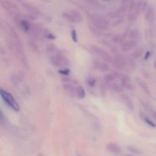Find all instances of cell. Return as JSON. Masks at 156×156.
Segmentation results:
<instances>
[{
    "label": "cell",
    "mask_w": 156,
    "mask_h": 156,
    "mask_svg": "<svg viewBox=\"0 0 156 156\" xmlns=\"http://www.w3.org/2000/svg\"><path fill=\"white\" fill-rule=\"evenodd\" d=\"M90 24H93L100 29L101 31H105L109 28V26L111 25L109 20L107 19V18L102 16L101 15H99L98 13H93L89 15Z\"/></svg>",
    "instance_id": "1"
},
{
    "label": "cell",
    "mask_w": 156,
    "mask_h": 156,
    "mask_svg": "<svg viewBox=\"0 0 156 156\" xmlns=\"http://www.w3.org/2000/svg\"><path fill=\"white\" fill-rule=\"evenodd\" d=\"M0 96H1L2 99L3 101L8 105L10 108H12L13 111H18L20 110V107L18 105V102L15 99L12 94L7 91L6 90L3 89V88H0Z\"/></svg>",
    "instance_id": "2"
},
{
    "label": "cell",
    "mask_w": 156,
    "mask_h": 156,
    "mask_svg": "<svg viewBox=\"0 0 156 156\" xmlns=\"http://www.w3.org/2000/svg\"><path fill=\"white\" fill-rule=\"evenodd\" d=\"M89 49L91 53L97 56L98 58H99L101 61H103L105 62H112V56L105 50L95 45H91L89 47Z\"/></svg>",
    "instance_id": "3"
},
{
    "label": "cell",
    "mask_w": 156,
    "mask_h": 156,
    "mask_svg": "<svg viewBox=\"0 0 156 156\" xmlns=\"http://www.w3.org/2000/svg\"><path fill=\"white\" fill-rule=\"evenodd\" d=\"M49 59H50L52 65L58 67V68L66 69V67L68 66L69 63V59L65 56H63V54L61 53L60 50L56 54L49 56Z\"/></svg>",
    "instance_id": "4"
},
{
    "label": "cell",
    "mask_w": 156,
    "mask_h": 156,
    "mask_svg": "<svg viewBox=\"0 0 156 156\" xmlns=\"http://www.w3.org/2000/svg\"><path fill=\"white\" fill-rule=\"evenodd\" d=\"M62 16L64 19L71 23H80L82 21V16L80 12L75 9L65 11L62 12Z\"/></svg>",
    "instance_id": "5"
},
{
    "label": "cell",
    "mask_w": 156,
    "mask_h": 156,
    "mask_svg": "<svg viewBox=\"0 0 156 156\" xmlns=\"http://www.w3.org/2000/svg\"><path fill=\"white\" fill-rule=\"evenodd\" d=\"M2 7L14 18H18L20 15V11L18 5L13 2L10 1H0Z\"/></svg>",
    "instance_id": "6"
},
{
    "label": "cell",
    "mask_w": 156,
    "mask_h": 156,
    "mask_svg": "<svg viewBox=\"0 0 156 156\" xmlns=\"http://www.w3.org/2000/svg\"><path fill=\"white\" fill-rule=\"evenodd\" d=\"M21 4L22 7L25 9V11H27L30 17H31L32 19H34V18H36L39 15L40 12L38 11V9L30 2H21Z\"/></svg>",
    "instance_id": "7"
},
{
    "label": "cell",
    "mask_w": 156,
    "mask_h": 156,
    "mask_svg": "<svg viewBox=\"0 0 156 156\" xmlns=\"http://www.w3.org/2000/svg\"><path fill=\"white\" fill-rule=\"evenodd\" d=\"M113 66L116 69L120 70L125 69L127 66V61L125 59L124 56L120 55H116L114 59H112Z\"/></svg>",
    "instance_id": "8"
},
{
    "label": "cell",
    "mask_w": 156,
    "mask_h": 156,
    "mask_svg": "<svg viewBox=\"0 0 156 156\" xmlns=\"http://www.w3.org/2000/svg\"><path fill=\"white\" fill-rule=\"evenodd\" d=\"M121 46H122V49H121L122 51L124 52V53H127V52L130 51L131 50L135 48V47L136 46V41L126 39L123 41V43H122Z\"/></svg>",
    "instance_id": "9"
},
{
    "label": "cell",
    "mask_w": 156,
    "mask_h": 156,
    "mask_svg": "<svg viewBox=\"0 0 156 156\" xmlns=\"http://www.w3.org/2000/svg\"><path fill=\"white\" fill-rule=\"evenodd\" d=\"M62 88H63L64 91H65L69 97H76V87H75L73 84L70 83V82H66V83H64L63 85H62Z\"/></svg>",
    "instance_id": "10"
},
{
    "label": "cell",
    "mask_w": 156,
    "mask_h": 156,
    "mask_svg": "<svg viewBox=\"0 0 156 156\" xmlns=\"http://www.w3.org/2000/svg\"><path fill=\"white\" fill-rule=\"evenodd\" d=\"M93 66L94 69L101 73H108L109 71V66L107 62H103L101 60H94L93 62Z\"/></svg>",
    "instance_id": "11"
},
{
    "label": "cell",
    "mask_w": 156,
    "mask_h": 156,
    "mask_svg": "<svg viewBox=\"0 0 156 156\" xmlns=\"http://www.w3.org/2000/svg\"><path fill=\"white\" fill-rule=\"evenodd\" d=\"M145 18L149 23H152L155 19V10L152 6H149L146 10Z\"/></svg>",
    "instance_id": "12"
},
{
    "label": "cell",
    "mask_w": 156,
    "mask_h": 156,
    "mask_svg": "<svg viewBox=\"0 0 156 156\" xmlns=\"http://www.w3.org/2000/svg\"><path fill=\"white\" fill-rule=\"evenodd\" d=\"M106 149L108 152H110L112 154H114V155H118L121 152V148L117 143H108L106 146Z\"/></svg>",
    "instance_id": "13"
},
{
    "label": "cell",
    "mask_w": 156,
    "mask_h": 156,
    "mask_svg": "<svg viewBox=\"0 0 156 156\" xmlns=\"http://www.w3.org/2000/svg\"><path fill=\"white\" fill-rule=\"evenodd\" d=\"M19 25L20 27H21V28L22 29L24 32H26V33H29V32L30 31V30H31L32 25L27 20H21V21H19Z\"/></svg>",
    "instance_id": "14"
},
{
    "label": "cell",
    "mask_w": 156,
    "mask_h": 156,
    "mask_svg": "<svg viewBox=\"0 0 156 156\" xmlns=\"http://www.w3.org/2000/svg\"><path fill=\"white\" fill-rule=\"evenodd\" d=\"M59 51V50L58 49V47L53 44H48V45L47 46V47H46V53H47V54L49 56L56 54V53H57Z\"/></svg>",
    "instance_id": "15"
},
{
    "label": "cell",
    "mask_w": 156,
    "mask_h": 156,
    "mask_svg": "<svg viewBox=\"0 0 156 156\" xmlns=\"http://www.w3.org/2000/svg\"><path fill=\"white\" fill-rule=\"evenodd\" d=\"M120 98H121L122 102L126 105V108H129L130 111H133V101L131 100L130 98L126 94H123Z\"/></svg>",
    "instance_id": "16"
},
{
    "label": "cell",
    "mask_w": 156,
    "mask_h": 156,
    "mask_svg": "<svg viewBox=\"0 0 156 156\" xmlns=\"http://www.w3.org/2000/svg\"><path fill=\"white\" fill-rule=\"evenodd\" d=\"M111 89H112V91L116 93H122V91H123V88L121 86V85H120L119 82H113V83L111 84Z\"/></svg>",
    "instance_id": "17"
},
{
    "label": "cell",
    "mask_w": 156,
    "mask_h": 156,
    "mask_svg": "<svg viewBox=\"0 0 156 156\" xmlns=\"http://www.w3.org/2000/svg\"><path fill=\"white\" fill-rule=\"evenodd\" d=\"M141 118L143 119V121H144L145 123H146V124L149 125V126H151V127H152V128H155L156 127V123H155V122L152 121V120H151L150 118H149L147 116H146V115H144V114H141Z\"/></svg>",
    "instance_id": "18"
},
{
    "label": "cell",
    "mask_w": 156,
    "mask_h": 156,
    "mask_svg": "<svg viewBox=\"0 0 156 156\" xmlns=\"http://www.w3.org/2000/svg\"><path fill=\"white\" fill-rule=\"evenodd\" d=\"M76 97L79 98V99H82L85 97V91L82 87L78 86L76 88Z\"/></svg>",
    "instance_id": "19"
},
{
    "label": "cell",
    "mask_w": 156,
    "mask_h": 156,
    "mask_svg": "<svg viewBox=\"0 0 156 156\" xmlns=\"http://www.w3.org/2000/svg\"><path fill=\"white\" fill-rule=\"evenodd\" d=\"M86 3L88 4L91 5L92 6H94V8L96 9H105V6L100 2H98V1H94V0H90V1H86L85 2Z\"/></svg>",
    "instance_id": "20"
},
{
    "label": "cell",
    "mask_w": 156,
    "mask_h": 156,
    "mask_svg": "<svg viewBox=\"0 0 156 156\" xmlns=\"http://www.w3.org/2000/svg\"><path fill=\"white\" fill-rule=\"evenodd\" d=\"M143 48H140H140L136 49V50L132 53L131 56H132V57L133 58V59H138V58H140V56L143 55Z\"/></svg>",
    "instance_id": "21"
},
{
    "label": "cell",
    "mask_w": 156,
    "mask_h": 156,
    "mask_svg": "<svg viewBox=\"0 0 156 156\" xmlns=\"http://www.w3.org/2000/svg\"><path fill=\"white\" fill-rule=\"evenodd\" d=\"M104 79H105V82L108 84H110L111 82H114L115 79H114V76L113 75V73H110V74L105 75V77H104Z\"/></svg>",
    "instance_id": "22"
},
{
    "label": "cell",
    "mask_w": 156,
    "mask_h": 156,
    "mask_svg": "<svg viewBox=\"0 0 156 156\" xmlns=\"http://www.w3.org/2000/svg\"><path fill=\"white\" fill-rule=\"evenodd\" d=\"M112 41L114 44H121L123 43V37H122V35H115V36L113 37Z\"/></svg>",
    "instance_id": "23"
},
{
    "label": "cell",
    "mask_w": 156,
    "mask_h": 156,
    "mask_svg": "<svg viewBox=\"0 0 156 156\" xmlns=\"http://www.w3.org/2000/svg\"><path fill=\"white\" fill-rule=\"evenodd\" d=\"M44 35L46 38H47V39H49V40H54L55 38H56L55 35L53 34L52 32H50V30H44Z\"/></svg>",
    "instance_id": "24"
},
{
    "label": "cell",
    "mask_w": 156,
    "mask_h": 156,
    "mask_svg": "<svg viewBox=\"0 0 156 156\" xmlns=\"http://www.w3.org/2000/svg\"><path fill=\"white\" fill-rule=\"evenodd\" d=\"M138 82L140 83L141 88H143V89L144 90V91H146L148 94H150V91H149V88H148V85H146V82H143V81H142V80H138Z\"/></svg>",
    "instance_id": "25"
},
{
    "label": "cell",
    "mask_w": 156,
    "mask_h": 156,
    "mask_svg": "<svg viewBox=\"0 0 156 156\" xmlns=\"http://www.w3.org/2000/svg\"><path fill=\"white\" fill-rule=\"evenodd\" d=\"M96 82H97V80H96L95 78L94 77H90L88 78V79H87L86 80L87 85L90 87H94V85H95Z\"/></svg>",
    "instance_id": "26"
},
{
    "label": "cell",
    "mask_w": 156,
    "mask_h": 156,
    "mask_svg": "<svg viewBox=\"0 0 156 156\" xmlns=\"http://www.w3.org/2000/svg\"><path fill=\"white\" fill-rule=\"evenodd\" d=\"M71 37L75 43L78 42V35H77V33H76V30H75V29H73V30H72Z\"/></svg>",
    "instance_id": "27"
},
{
    "label": "cell",
    "mask_w": 156,
    "mask_h": 156,
    "mask_svg": "<svg viewBox=\"0 0 156 156\" xmlns=\"http://www.w3.org/2000/svg\"><path fill=\"white\" fill-rule=\"evenodd\" d=\"M70 71L69 69H60L59 71V73H60V74H62L64 75V76H67V75L69 74Z\"/></svg>",
    "instance_id": "28"
},
{
    "label": "cell",
    "mask_w": 156,
    "mask_h": 156,
    "mask_svg": "<svg viewBox=\"0 0 156 156\" xmlns=\"http://www.w3.org/2000/svg\"><path fill=\"white\" fill-rule=\"evenodd\" d=\"M128 149H129V151H131V152H134V153H140V151H139L136 148L134 147V146H129V147H128Z\"/></svg>",
    "instance_id": "29"
},
{
    "label": "cell",
    "mask_w": 156,
    "mask_h": 156,
    "mask_svg": "<svg viewBox=\"0 0 156 156\" xmlns=\"http://www.w3.org/2000/svg\"><path fill=\"white\" fill-rule=\"evenodd\" d=\"M4 120H5V116L4 114H3L2 111L1 109H0V123L4 121Z\"/></svg>",
    "instance_id": "30"
},
{
    "label": "cell",
    "mask_w": 156,
    "mask_h": 156,
    "mask_svg": "<svg viewBox=\"0 0 156 156\" xmlns=\"http://www.w3.org/2000/svg\"><path fill=\"white\" fill-rule=\"evenodd\" d=\"M150 56V52L148 51L146 53V56H145V59H149V57Z\"/></svg>",
    "instance_id": "31"
},
{
    "label": "cell",
    "mask_w": 156,
    "mask_h": 156,
    "mask_svg": "<svg viewBox=\"0 0 156 156\" xmlns=\"http://www.w3.org/2000/svg\"><path fill=\"white\" fill-rule=\"evenodd\" d=\"M152 116H153L154 119H155V120H156V111H154L153 114H152Z\"/></svg>",
    "instance_id": "32"
},
{
    "label": "cell",
    "mask_w": 156,
    "mask_h": 156,
    "mask_svg": "<svg viewBox=\"0 0 156 156\" xmlns=\"http://www.w3.org/2000/svg\"><path fill=\"white\" fill-rule=\"evenodd\" d=\"M154 66H155V68L156 69V57H155V62H154Z\"/></svg>",
    "instance_id": "33"
},
{
    "label": "cell",
    "mask_w": 156,
    "mask_h": 156,
    "mask_svg": "<svg viewBox=\"0 0 156 156\" xmlns=\"http://www.w3.org/2000/svg\"><path fill=\"white\" fill-rule=\"evenodd\" d=\"M125 156H134V155H126Z\"/></svg>",
    "instance_id": "34"
}]
</instances>
